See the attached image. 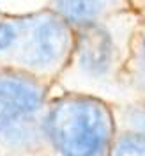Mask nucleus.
<instances>
[{
    "mask_svg": "<svg viewBox=\"0 0 145 156\" xmlns=\"http://www.w3.org/2000/svg\"><path fill=\"white\" fill-rule=\"evenodd\" d=\"M80 68L88 75H105L113 60V43L99 25H87L78 39Z\"/></svg>",
    "mask_w": 145,
    "mask_h": 156,
    "instance_id": "obj_4",
    "label": "nucleus"
},
{
    "mask_svg": "<svg viewBox=\"0 0 145 156\" xmlns=\"http://www.w3.org/2000/svg\"><path fill=\"white\" fill-rule=\"evenodd\" d=\"M57 5L73 21H90L99 12V0H57Z\"/></svg>",
    "mask_w": 145,
    "mask_h": 156,
    "instance_id": "obj_5",
    "label": "nucleus"
},
{
    "mask_svg": "<svg viewBox=\"0 0 145 156\" xmlns=\"http://www.w3.org/2000/svg\"><path fill=\"white\" fill-rule=\"evenodd\" d=\"M18 37V30L14 25L5 23V21H0V51L5 48H9L11 44L16 41Z\"/></svg>",
    "mask_w": 145,
    "mask_h": 156,
    "instance_id": "obj_7",
    "label": "nucleus"
},
{
    "mask_svg": "<svg viewBox=\"0 0 145 156\" xmlns=\"http://www.w3.org/2000/svg\"><path fill=\"white\" fill-rule=\"evenodd\" d=\"M113 156H145V135L131 133L122 136L117 142Z\"/></svg>",
    "mask_w": 145,
    "mask_h": 156,
    "instance_id": "obj_6",
    "label": "nucleus"
},
{
    "mask_svg": "<svg viewBox=\"0 0 145 156\" xmlns=\"http://www.w3.org/2000/svg\"><path fill=\"white\" fill-rule=\"evenodd\" d=\"M48 131L62 156H106L113 124L103 103L66 98L51 108Z\"/></svg>",
    "mask_w": 145,
    "mask_h": 156,
    "instance_id": "obj_1",
    "label": "nucleus"
},
{
    "mask_svg": "<svg viewBox=\"0 0 145 156\" xmlns=\"http://www.w3.org/2000/svg\"><path fill=\"white\" fill-rule=\"evenodd\" d=\"M69 43V30L62 20L55 16L34 21L27 30L21 58L37 68H48L64 55Z\"/></svg>",
    "mask_w": 145,
    "mask_h": 156,
    "instance_id": "obj_2",
    "label": "nucleus"
},
{
    "mask_svg": "<svg viewBox=\"0 0 145 156\" xmlns=\"http://www.w3.org/2000/svg\"><path fill=\"white\" fill-rule=\"evenodd\" d=\"M43 103V89L21 76H0V128L16 124L37 112Z\"/></svg>",
    "mask_w": 145,
    "mask_h": 156,
    "instance_id": "obj_3",
    "label": "nucleus"
}]
</instances>
